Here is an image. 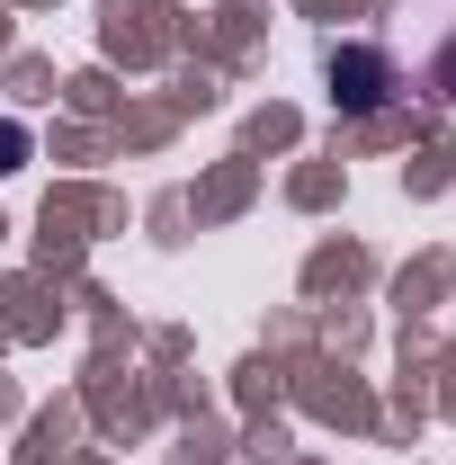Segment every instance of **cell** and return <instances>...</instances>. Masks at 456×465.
I'll return each mask as SVG.
<instances>
[{"label":"cell","mask_w":456,"mask_h":465,"mask_svg":"<svg viewBox=\"0 0 456 465\" xmlns=\"http://www.w3.org/2000/svg\"><path fill=\"white\" fill-rule=\"evenodd\" d=\"M332 81H349V90H341L349 108H376V99H385V63L358 54V45H349V54H332Z\"/></svg>","instance_id":"6da1fadb"}]
</instances>
